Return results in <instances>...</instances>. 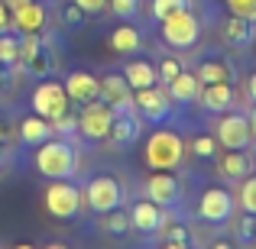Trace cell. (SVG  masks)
I'll return each mask as SVG.
<instances>
[{"label": "cell", "instance_id": "cell-29", "mask_svg": "<svg viewBox=\"0 0 256 249\" xmlns=\"http://www.w3.org/2000/svg\"><path fill=\"white\" fill-rule=\"evenodd\" d=\"M107 10L117 19H133L140 10V0H107Z\"/></svg>", "mask_w": 256, "mask_h": 249}, {"label": "cell", "instance_id": "cell-30", "mask_svg": "<svg viewBox=\"0 0 256 249\" xmlns=\"http://www.w3.org/2000/svg\"><path fill=\"white\" fill-rule=\"evenodd\" d=\"M237 240H240V243H256V214H240Z\"/></svg>", "mask_w": 256, "mask_h": 249}, {"label": "cell", "instance_id": "cell-19", "mask_svg": "<svg viewBox=\"0 0 256 249\" xmlns=\"http://www.w3.org/2000/svg\"><path fill=\"white\" fill-rule=\"evenodd\" d=\"M166 87H169V97L175 104H194L198 94H201V84H198V78H194V71H185V68H182Z\"/></svg>", "mask_w": 256, "mask_h": 249}, {"label": "cell", "instance_id": "cell-42", "mask_svg": "<svg viewBox=\"0 0 256 249\" xmlns=\"http://www.w3.org/2000/svg\"><path fill=\"white\" fill-rule=\"evenodd\" d=\"M162 249H192V246H188V243H166Z\"/></svg>", "mask_w": 256, "mask_h": 249}, {"label": "cell", "instance_id": "cell-9", "mask_svg": "<svg viewBox=\"0 0 256 249\" xmlns=\"http://www.w3.org/2000/svg\"><path fill=\"white\" fill-rule=\"evenodd\" d=\"M234 207H237V201L227 188H204L198 198V217L204 224H224V220H230Z\"/></svg>", "mask_w": 256, "mask_h": 249}, {"label": "cell", "instance_id": "cell-34", "mask_svg": "<svg viewBox=\"0 0 256 249\" xmlns=\"http://www.w3.org/2000/svg\"><path fill=\"white\" fill-rule=\"evenodd\" d=\"M75 130H78V117L72 110L52 120V133H58V136H68V133H75Z\"/></svg>", "mask_w": 256, "mask_h": 249}, {"label": "cell", "instance_id": "cell-48", "mask_svg": "<svg viewBox=\"0 0 256 249\" xmlns=\"http://www.w3.org/2000/svg\"><path fill=\"white\" fill-rule=\"evenodd\" d=\"M0 139H4V120H0Z\"/></svg>", "mask_w": 256, "mask_h": 249}, {"label": "cell", "instance_id": "cell-10", "mask_svg": "<svg viewBox=\"0 0 256 249\" xmlns=\"http://www.w3.org/2000/svg\"><path fill=\"white\" fill-rule=\"evenodd\" d=\"M214 139H218L224 149H246L253 143L250 136V120L246 113H224L214 126Z\"/></svg>", "mask_w": 256, "mask_h": 249}, {"label": "cell", "instance_id": "cell-2", "mask_svg": "<svg viewBox=\"0 0 256 249\" xmlns=\"http://www.w3.org/2000/svg\"><path fill=\"white\" fill-rule=\"evenodd\" d=\"M185 159V139L172 130H156L146 139V165L152 172H175Z\"/></svg>", "mask_w": 256, "mask_h": 249}, {"label": "cell", "instance_id": "cell-25", "mask_svg": "<svg viewBox=\"0 0 256 249\" xmlns=\"http://www.w3.org/2000/svg\"><path fill=\"white\" fill-rule=\"evenodd\" d=\"M198 84H220V81H234V68L227 62H204L194 71Z\"/></svg>", "mask_w": 256, "mask_h": 249}, {"label": "cell", "instance_id": "cell-38", "mask_svg": "<svg viewBox=\"0 0 256 249\" xmlns=\"http://www.w3.org/2000/svg\"><path fill=\"white\" fill-rule=\"evenodd\" d=\"M72 3H75V6H82L84 13H100V10L107 6V0H72Z\"/></svg>", "mask_w": 256, "mask_h": 249}, {"label": "cell", "instance_id": "cell-40", "mask_svg": "<svg viewBox=\"0 0 256 249\" xmlns=\"http://www.w3.org/2000/svg\"><path fill=\"white\" fill-rule=\"evenodd\" d=\"M246 94H250V100L256 104V71H253L250 78H246Z\"/></svg>", "mask_w": 256, "mask_h": 249}, {"label": "cell", "instance_id": "cell-41", "mask_svg": "<svg viewBox=\"0 0 256 249\" xmlns=\"http://www.w3.org/2000/svg\"><path fill=\"white\" fill-rule=\"evenodd\" d=\"M246 120H250V136L256 139V104H253V110L246 113Z\"/></svg>", "mask_w": 256, "mask_h": 249}, {"label": "cell", "instance_id": "cell-18", "mask_svg": "<svg viewBox=\"0 0 256 249\" xmlns=\"http://www.w3.org/2000/svg\"><path fill=\"white\" fill-rule=\"evenodd\" d=\"M218 172L224 175L227 181H244L246 175L253 172V162H250V156H246V149H224V156H220V162H218Z\"/></svg>", "mask_w": 256, "mask_h": 249}, {"label": "cell", "instance_id": "cell-45", "mask_svg": "<svg viewBox=\"0 0 256 249\" xmlns=\"http://www.w3.org/2000/svg\"><path fill=\"white\" fill-rule=\"evenodd\" d=\"M4 162H6V152H4V146H0V168H4Z\"/></svg>", "mask_w": 256, "mask_h": 249}, {"label": "cell", "instance_id": "cell-37", "mask_svg": "<svg viewBox=\"0 0 256 249\" xmlns=\"http://www.w3.org/2000/svg\"><path fill=\"white\" fill-rule=\"evenodd\" d=\"M62 16H65V26H78V23L84 19V10L72 3V6H65V13H62Z\"/></svg>", "mask_w": 256, "mask_h": 249}, {"label": "cell", "instance_id": "cell-16", "mask_svg": "<svg viewBox=\"0 0 256 249\" xmlns=\"http://www.w3.org/2000/svg\"><path fill=\"white\" fill-rule=\"evenodd\" d=\"M10 19H13V29L16 32H42L46 26V6L39 3V0H26L23 6H16V10H10Z\"/></svg>", "mask_w": 256, "mask_h": 249}, {"label": "cell", "instance_id": "cell-31", "mask_svg": "<svg viewBox=\"0 0 256 249\" xmlns=\"http://www.w3.org/2000/svg\"><path fill=\"white\" fill-rule=\"evenodd\" d=\"M224 3L234 16H244L250 23H256V0H224Z\"/></svg>", "mask_w": 256, "mask_h": 249}, {"label": "cell", "instance_id": "cell-35", "mask_svg": "<svg viewBox=\"0 0 256 249\" xmlns=\"http://www.w3.org/2000/svg\"><path fill=\"white\" fill-rule=\"evenodd\" d=\"M159 230H162V240L166 243H188V230L182 224H169V227H159Z\"/></svg>", "mask_w": 256, "mask_h": 249}, {"label": "cell", "instance_id": "cell-15", "mask_svg": "<svg viewBox=\"0 0 256 249\" xmlns=\"http://www.w3.org/2000/svg\"><path fill=\"white\" fill-rule=\"evenodd\" d=\"M166 220H169L166 217V207L152 204L150 198L136 201V204L130 207V227L140 230V233H159V227H162Z\"/></svg>", "mask_w": 256, "mask_h": 249}, {"label": "cell", "instance_id": "cell-23", "mask_svg": "<svg viewBox=\"0 0 256 249\" xmlns=\"http://www.w3.org/2000/svg\"><path fill=\"white\" fill-rule=\"evenodd\" d=\"M124 78H126V84H130L133 91H140V87H150V84H156V81H159L156 68H152L150 62H143V58H133V62L126 65Z\"/></svg>", "mask_w": 256, "mask_h": 249}, {"label": "cell", "instance_id": "cell-6", "mask_svg": "<svg viewBox=\"0 0 256 249\" xmlns=\"http://www.w3.org/2000/svg\"><path fill=\"white\" fill-rule=\"evenodd\" d=\"M82 198L94 214H107V211H117L124 204V188H120V181L114 175H94L84 185Z\"/></svg>", "mask_w": 256, "mask_h": 249}, {"label": "cell", "instance_id": "cell-3", "mask_svg": "<svg viewBox=\"0 0 256 249\" xmlns=\"http://www.w3.org/2000/svg\"><path fill=\"white\" fill-rule=\"evenodd\" d=\"M82 188H75L68 178H52L49 188H46L42 194V204L46 211L52 214L56 220H72L82 214Z\"/></svg>", "mask_w": 256, "mask_h": 249}, {"label": "cell", "instance_id": "cell-22", "mask_svg": "<svg viewBox=\"0 0 256 249\" xmlns=\"http://www.w3.org/2000/svg\"><path fill=\"white\" fill-rule=\"evenodd\" d=\"M49 136H56V133H52V123L46 117H39V113H32V117H26L23 123H20V139H23L26 146H39Z\"/></svg>", "mask_w": 256, "mask_h": 249}, {"label": "cell", "instance_id": "cell-21", "mask_svg": "<svg viewBox=\"0 0 256 249\" xmlns=\"http://www.w3.org/2000/svg\"><path fill=\"white\" fill-rule=\"evenodd\" d=\"M140 45H143V36H140V29L130 19H124V23L110 32V49L117 52V55H133V52H140Z\"/></svg>", "mask_w": 256, "mask_h": 249}, {"label": "cell", "instance_id": "cell-13", "mask_svg": "<svg viewBox=\"0 0 256 249\" xmlns=\"http://www.w3.org/2000/svg\"><path fill=\"white\" fill-rule=\"evenodd\" d=\"M100 100H104L114 113H126L133 107V87L126 84L124 75L110 71V75L100 78Z\"/></svg>", "mask_w": 256, "mask_h": 249}, {"label": "cell", "instance_id": "cell-20", "mask_svg": "<svg viewBox=\"0 0 256 249\" xmlns=\"http://www.w3.org/2000/svg\"><path fill=\"white\" fill-rule=\"evenodd\" d=\"M107 139L117 146H130L140 139V120L133 117L130 110L126 113H114V123H110V133H107Z\"/></svg>", "mask_w": 256, "mask_h": 249}, {"label": "cell", "instance_id": "cell-14", "mask_svg": "<svg viewBox=\"0 0 256 249\" xmlns=\"http://www.w3.org/2000/svg\"><path fill=\"white\" fill-rule=\"evenodd\" d=\"M65 94H68V100L72 104H91V100H98L100 97V78H94L91 71H72L68 78H65Z\"/></svg>", "mask_w": 256, "mask_h": 249}, {"label": "cell", "instance_id": "cell-36", "mask_svg": "<svg viewBox=\"0 0 256 249\" xmlns=\"http://www.w3.org/2000/svg\"><path fill=\"white\" fill-rule=\"evenodd\" d=\"M178 71H182V62H178V58H162V65H159L156 75H159V81H162V84H169Z\"/></svg>", "mask_w": 256, "mask_h": 249}, {"label": "cell", "instance_id": "cell-32", "mask_svg": "<svg viewBox=\"0 0 256 249\" xmlns=\"http://www.w3.org/2000/svg\"><path fill=\"white\" fill-rule=\"evenodd\" d=\"M126 227H130V214H117V211L104 214V230L107 233H126Z\"/></svg>", "mask_w": 256, "mask_h": 249}, {"label": "cell", "instance_id": "cell-47", "mask_svg": "<svg viewBox=\"0 0 256 249\" xmlns=\"http://www.w3.org/2000/svg\"><path fill=\"white\" fill-rule=\"evenodd\" d=\"M13 249H36V246H30V243H20V246H13Z\"/></svg>", "mask_w": 256, "mask_h": 249}, {"label": "cell", "instance_id": "cell-46", "mask_svg": "<svg viewBox=\"0 0 256 249\" xmlns=\"http://www.w3.org/2000/svg\"><path fill=\"white\" fill-rule=\"evenodd\" d=\"M46 249H68V246H62V243H49Z\"/></svg>", "mask_w": 256, "mask_h": 249}, {"label": "cell", "instance_id": "cell-26", "mask_svg": "<svg viewBox=\"0 0 256 249\" xmlns=\"http://www.w3.org/2000/svg\"><path fill=\"white\" fill-rule=\"evenodd\" d=\"M20 62V36L13 32H0V65H16Z\"/></svg>", "mask_w": 256, "mask_h": 249}, {"label": "cell", "instance_id": "cell-17", "mask_svg": "<svg viewBox=\"0 0 256 249\" xmlns=\"http://www.w3.org/2000/svg\"><path fill=\"white\" fill-rule=\"evenodd\" d=\"M198 100H201V107H204L208 113H224V110H230V104H234V84L230 81L201 84Z\"/></svg>", "mask_w": 256, "mask_h": 249}, {"label": "cell", "instance_id": "cell-39", "mask_svg": "<svg viewBox=\"0 0 256 249\" xmlns=\"http://www.w3.org/2000/svg\"><path fill=\"white\" fill-rule=\"evenodd\" d=\"M13 29V19H10V6L0 0V32H10Z\"/></svg>", "mask_w": 256, "mask_h": 249}, {"label": "cell", "instance_id": "cell-24", "mask_svg": "<svg viewBox=\"0 0 256 249\" xmlns=\"http://www.w3.org/2000/svg\"><path fill=\"white\" fill-rule=\"evenodd\" d=\"M253 26L256 23H250V19H244V16H234L230 13V19L224 23V39L230 45H246L253 39Z\"/></svg>", "mask_w": 256, "mask_h": 249}, {"label": "cell", "instance_id": "cell-27", "mask_svg": "<svg viewBox=\"0 0 256 249\" xmlns=\"http://www.w3.org/2000/svg\"><path fill=\"white\" fill-rule=\"evenodd\" d=\"M240 207H244V214H256V175L253 172L240 181Z\"/></svg>", "mask_w": 256, "mask_h": 249}, {"label": "cell", "instance_id": "cell-4", "mask_svg": "<svg viewBox=\"0 0 256 249\" xmlns=\"http://www.w3.org/2000/svg\"><path fill=\"white\" fill-rule=\"evenodd\" d=\"M20 62L26 65V71L36 78H52V68H56V52H52V42L42 36V32H26L20 39Z\"/></svg>", "mask_w": 256, "mask_h": 249}, {"label": "cell", "instance_id": "cell-11", "mask_svg": "<svg viewBox=\"0 0 256 249\" xmlns=\"http://www.w3.org/2000/svg\"><path fill=\"white\" fill-rule=\"evenodd\" d=\"M133 104L140 107L143 120H150V123H162V120L172 113V97H169V91H162V87H156V84L133 91Z\"/></svg>", "mask_w": 256, "mask_h": 249}, {"label": "cell", "instance_id": "cell-5", "mask_svg": "<svg viewBox=\"0 0 256 249\" xmlns=\"http://www.w3.org/2000/svg\"><path fill=\"white\" fill-rule=\"evenodd\" d=\"M159 32H162V42L172 45V49H192L198 42V32H201V23L192 10H178L172 16L159 19Z\"/></svg>", "mask_w": 256, "mask_h": 249}, {"label": "cell", "instance_id": "cell-8", "mask_svg": "<svg viewBox=\"0 0 256 249\" xmlns=\"http://www.w3.org/2000/svg\"><path fill=\"white\" fill-rule=\"evenodd\" d=\"M110 123H114V110L100 97L91 100V104H82V110H78V133H82L84 139H91V143L107 139Z\"/></svg>", "mask_w": 256, "mask_h": 249}, {"label": "cell", "instance_id": "cell-43", "mask_svg": "<svg viewBox=\"0 0 256 249\" xmlns=\"http://www.w3.org/2000/svg\"><path fill=\"white\" fill-rule=\"evenodd\" d=\"M4 3H6V6H10V10H16V6H23V3H26V0H4Z\"/></svg>", "mask_w": 256, "mask_h": 249}, {"label": "cell", "instance_id": "cell-12", "mask_svg": "<svg viewBox=\"0 0 256 249\" xmlns=\"http://www.w3.org/2000/svg\"><path fill=\"white\" fill-rule=\"evenodd\" d=\"M146 198L159 207H175L182 201V181L172 172H152L146 181Z\"/></svg>", "mask_w": 256, "mask_h": 249}, {"label": "cell", "instance_id": "cell-33", "mask_svg": "<svg viewBox=\"0 0 256 249\" xmlns=\"http://www.w3.org/2000/svg\"><path fill=\"white\" fill-rule=\"evenodd\" d=\"M192 152H194L198 159H211L214 152H218V139H214V136H194Z\"/></svg>", "mask_w": 256, "mask_h": 249}, {"label": "cell", "instance_id": "cell-1", "mask_svg": "<svg viewBox=\"0 0 256 249\" xmlns=\"http://www.w3.org/2000/svg\"><path fill=\"white\" fill-rule=\"evenodd\" d=\"M32 162H36V172L49 181L52 178H72L78 168V152L65 139H46V143L36 146Z\"/></svg>", "mask_w": 256, "mask_h": 249}, {"label": "cell", "instance_id": "cell-44", "mask_svg": "<svg viewBox=\"0 0 256 249\" xmlns=\"http://www.w3.org/2000/svg\"><path fill=\"white\" fill-rule=\"evenodd\" d=\"M211 249H234V246H230V243H224V240H220V243H214Z\"/></svg>", "mask_w": 256, "mask_h": 249}, {"label": "cell", "instance_id": "cell-7", "mask_svg": "<svg viewBox=\"0 0 256 249\" xmlns=\"http://www.w3.org/2000/svg\"><path fill=\"white\" fill-rule=\"evenodd\" d=\"M30 104H32V113L46 117L49 123L56 117H62V113L72 110V100H68V94H65V84L62 81H52V78H42V81L36 84Z\"/></svg>", "mask_w": 256, "mask_h": 249}, {"label": "cell", "instance_id": "cell-28", "mask_svg": "<svg viewBox=\"0 0 256 249\" xmlns=\"http://www.w3.org/2000/svg\"><path fill=\"white\" fill-rule=\"evenodd\" d=\"M188 0H152V16L156 19H166V16H172V13H178V10H188Z\"/></svg>", "mask_w": 256, "mask_h": 249}]
</instances>
